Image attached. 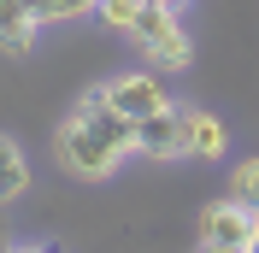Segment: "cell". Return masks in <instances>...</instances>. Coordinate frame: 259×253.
Here are the masks:
<instances>
[{"label":"cell","mask_w":259,"mask_h":253,"mask_svg":"<svg viewBox=\"0 0 259 253\" xmlns=\"http://www.w3.org/2000/svg\"><path fill=\"white\" fill-rule=\"evenodd\" d=\"M136 153V124H130L124 112L106 106V95H89L71 106V118L59 124V165L82 183H100V177H112L124 159Z\"/></svg>","instance_id":"obj_1"},{"label":"cell","mask_w":259,"mask_h":253,"mask_svg":"<svg viewBox=\"0 0 259 253\" xmlns=\"http://www.w3.org/2000/svg\"><path fill=\"white\" fill-rule=\"evenodd\" d=\"M130 41L147 53L153 71H183V65L194 59L177 6H159V0H142V12H136V24H130Z\"/></svg>","instance_id":"obj_2"},{"label":"cell","mask_w":259,"mask_h":253,"mask_svg":"<svg viewBox=\"0 0 259 253\" xmlns=\"http://www.w3.org/2000/svg\"><path fill=\"white\" fill-rule=\"evenodd\" d=\"M200 241L230 247V253H253V241H259V212H247V206H236V200L224 194V200H212L206 212H200Z\"/></svg>","instance_id":"obj_3"},{"label":"cell","mask_w":259,"mask_h":253,"mask_svg":"<svg viewBox=\"0 0 259 253\" xmlns=\"http://www.w3.org/2000/svg\"><path fill=\"white\" fill-rule=\"evenodd\" d=\"M100 95H106V106H112V112H124L130 124H142V118H153V112H165V106H171V95H165V82L153 77V71H130V77H112Z\"/></svg>","instance_id":"obj_4"},{"label":"cell","mask_w":259,"mask_h":253,"mask_svg":"<svg viewBox=\"0 0 259 253\" xmlns=\"http://www.w3.org/2000/svg\"><path fill=\"white\" fill-rule=\"evenodd\" d=\"M136 153H147V159H177V153H183V112L165 106V112H153V118H142V124H136Z\"/></svg>","instance_id":"obj_5"},{"label":"cell","mask_w":259,"mask_h":253,"mask_svg":"<svg viewBox=\"0 0 259 253\" xmlns=\"http://www.w3.org/2000/svg\"><path fill=\"white\" fill-rule=\"evenodd\" d=\"M35 12L24 6V0H0V53H12V59H24V53L35 48Z\"/></svg>","instance_id":"obj_6"},{"label":"cell","mask_w":259,"mask_h":253,"mask_svg":"<svg viewBox=\"0 0 259 253\" xmlns=\"http://www.w3.org/2000/svg\"><path fill=\"white\" fill-rule=\"evenodd\" d=\"M183 153H189V159H218V153H224V124H218L212 112L189 106V112H183Z\"/></svg>","instance_id":"obj_7"},{"label":"cell","mask_w":259,"mask_h":253,"mask_svg":"<svg viewBox=\"0 0 259 253\" xmlns=\"http://www.w3.org/2000/svg\"><path fill=\"white\" fill-rule=\"evenodd\" d=\"M24 189H30V159H24V147L12 136H0V206L18 200Z\"/></svg>","instance_id":"obj_8"},{"label":"cell","mask_w":259,"mask_h":253,"mask_svg":"<svg viewBox=\"0 0 259 253\" xmlns=\"http://www.w3.org/2000/svg\"><path fill=\"white\" fill-rule=\"evenodd\" d=\"M230 200L247 206V212H259V159H242V165L230 171Z\"/></svg>","instance_id":"obj_9"},{"label":"cell","mask_w":259,"mask_h":253,"mask_svg":"<svg viewBox=\"0 0 259 253\" xmlns=\"http://www.w3.org/2000/svg\"><path fill=\"white\" fill-rule=\"evenodd\" d=\"M95 12H100V24H112V30L130 35V24H136V12H142V0H100Z\"/></svg>","instance_id":"obj_10"},{"label":"cell","mask_w":259,"mask_h":253,"mask_svg":"<svg viewBox=\"0 0 259 253\" xmlns=\"http://www.w3.org/2000/svg\"><path fill=\"white\" fill-rule=\"evenodd\" d=\"M12 253H59L53 241H30V247H12Z\"/></svg>","instance_id":"obj_11"},{"label":"cell","mask_w":259,"mask_h":253,"mask_svg":"<svg viewBox=\"0 0 259 253\" xmlns=\"http://www.w3.org/2000/svg\"><path fill=\"white\" fill-rule=\"evenodd\" d=\"M200 253H230V247H212V241H200Z\"/></svg>","instance_id":"obj_12"},{"label":"cell","mask_w":259,"mask_h":253,"mask_svg":"<svg viewBox=\"0 0 259 253\" xmlns=\"http://www.w3.org/2000/svg\"><path fill=\"white\" fill-rule=\"evenodd\" d=\"M159 6H189V0H159Z\"/></svg>","instance_id":"obj_13"},{"label":"cell","mask_w":259,"mask_h":253,"mask_svg":"<svg viewBox=\"0 0 259 253\" xmlns=\"http://www.w3.org/2000/svg\"><path fill=\"white\" fill-rule=\"evenodd\" d=\"M0 253H12V247H6V230H0Z\"/></svg>","instance_id":"obj_14"}]
</instances>
